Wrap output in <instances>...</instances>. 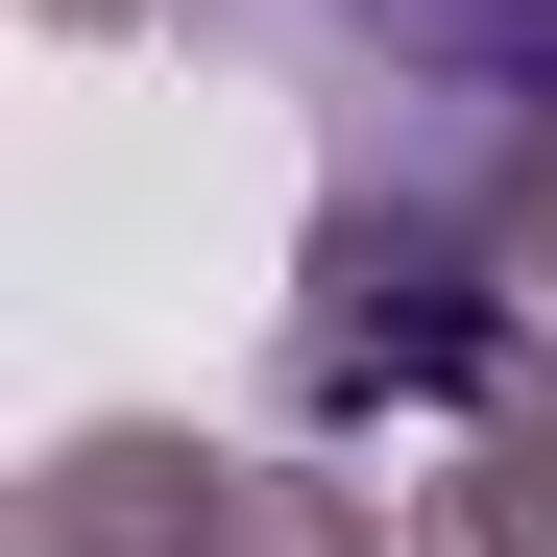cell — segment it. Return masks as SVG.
Returning a JSON list of instances; mask_svg holds the SVG:
<instances>
[{
	"label": "cell",
	"mask_w": 557,
	"mask_h": 557,
	"mask_svg": "<svg viewBox=\"0 0 557 557\" xmlns=\"http://www.w3.org/2000/svg\"><path fill=\"white\" fill-rule=\"evenodd\" d=\"M219 25L292 73L339 122V170H388V195H485V170L557 122V0H219Z\"/></svg>",
	"instance_id": "1"
},
{
	"label": "cell",
	"mask_w": 557,
	"mask_h": 557,
	"mask_svg": "<svg viewBox=\"0 0 557 557\" xmlns=\"http://www.w3.org/2000/svg\"><path fill=\"white\" fill-rule=\"evenodd\" d=\"M485 363H509V315L460 292V243H363L339 219L315 315H292V412H460Z\"/></svg>",
	"instance_id": "2"
}]
</instances>
